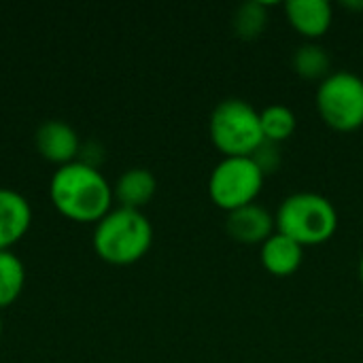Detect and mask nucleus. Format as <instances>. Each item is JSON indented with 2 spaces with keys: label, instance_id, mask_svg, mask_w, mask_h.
I'll return each mask as SVG.
<instances>
[{
  "label": "nucleus",
  "instance_id": "f257e3e1",
  "mask_svg": "<svg viewBox=\"0 0 363 363\" xmlns=\"http://www.w3.org/2000/svg\"><path fill=\"white\" fill-rule=\"evenodd\" d=\"M49 198L55 208L74 221H98L113 208V185L100 168L85 160L62 164L49 181Z\"/></svg>",
  "mask_w": 363,
  "mask_h": 363
},
{
  "label": "nucleus",
  "instance_id": "f03ea898",
  "mask_svg": "<svg viewBox=\"0 0 363 363\" xmlns=\"http://www.w3.org/2000/svg\"><path fill=\"white\" fill-rule=\"evenodd\" d=\"M91 242L104 262L117 266L134 264L151 249L153 225L143 211L117 204L96 221Z\"/></svg>",
  "mask_w": 363,
  "mask_h": 363
},
{
  "label": "nucleus",
  "instance_id": "7ed1b4c3",
  "mask_svg": "<svg viewBox=\"0 0 363 363\" xmlns=\"http://www.w3.org/2000/svg\"><path fill=\"white\" fill-rule=\"evenodd\" d=\"M277 232L300 247H321L338 232V211L334 202L315 191L287 196L274 213Z\"/></svg>",
  "mask_w": 363,
  "mask_h": 363
},
{
  "label": "nucleus",
  "instance_id": "20e7f679",
  "mask_svg": "<svg viewBox=\"0 0 363 363\" xmlns=\"http://www.w3.org/2000/svg\"><path fill=\"white\" fill-rule=\"evenodd\" d=\"M208 136L223 157H251L266 140L259 111L242 98H225L213 108Z\"/></svg>",
  "mask_w": 363,
  "mask_h": 363
},
{
  "label": "nucleus",
  "instance_id": "39448f33",
  "mask_svg": "<svg viewBox=\"0 0 363 363\" xmlns=\"http://www.w3.org/2000/svg\"><path fill=\"white\" fill-rule=\"evenodd\" d=\"M315 104L321 121L334 132H355L363 125V79L351 70H334L317 85Z\"/></svg>",
  "mask_w": 363,
  "mask_h": 363
},
{
  "label": "nucleus",
  "instance_id": "423d86ee",
  "mask_svg": "<svg viewBox=\"0 0 363 363\" xmlns=\"http://www.w3.org/2000/svg\"><path fill=\"white\" fill-rule=\"evenodd\" d=\"M264 172L251 157H221V162L211 170L208 196L213 204L228 215L255 204L264 189Z\"/></svg>",
  "mask_w": 363,
  "mask_h": 363
},
{
  "label": "nucleus",
  "instance_id": "0eeeda50",
  "mask_svg": "<svg viewBox=\"0 0 363 363\" xmlns=\"http://www.w3.org/2000/svg\"><path fill=\"white\" fill-rule=\"evenodd\" d=\"M225 232L238 245H249V247L259 245L262 247L277 232L274 215L257 202L242 206L238 211L228 213Z\"/></svg>",
  "mask_w": 363,
  "mask_h": 363
},
{
  "label": "nucleus",
  "instance_id": "6e6552de",
  "mask_svg": "<svg viewBox=\"0 0 363 363\" xmlns=\"http://www.w3.org/2000/svg\"><path fill=\"white\" fill-rule=\"evenodd\" d=\"M34 143L40 155L57 166L74 162L81 151V138L77 130L64 119H45L34 132Z\"/></svg>",
  "mask_w": 363,
  "mask_h": 363
},
{
  "label": "nucleus",
  "instance_id": "1a4fd4ad",
  "mask_svg": "<svg viewBox=\"0 0 363 363\" xmlns=\"http://www.w3.org/2000/svg\"><path fill=\"white\" fill-rule=\"evenodd\" d=\"M285 17L306 43H317L330 32L334 9L328 0H289L285 2Z\"/></svg>",
  "mask_w": 363,
  "mask_h": 363
},
{
  "label": "nucleus",
  "instance_id": "9d476101",
  "mask_svg": "<svg viewBox=\"0 0 363 363\" xmlns=\"http://www.w3.org/2000/svg\"><path fill=\"white\" fill-rule=\"evenodd\" d=\"M32 223V204L28 198L13 189L0 187V251L11 249Z\"/></svg>",
  "mask_w": 363,
  "mask_h": 363
},
{
  "label": "nucleus",
  "instance_id": "9b49d317",
  "mask_svg": "<svg viewBox=\"0 0 363 363\" xmlns=\"http://www.w3.org/2000/svg\"><path fill=\"white\" fill-rule=\"evenodd\" d=\"M259 262L268 274L279 277V279H287L300 270V266L304 262V247H300L291 238L274 232L259 247Z\"/></svg>",
  "mask_w": 363,
  "mask_h": 363
},
{
  "label": "nucleus",
  "instance_id": "f8f14e48",
  "mask_svg": "<svg viewBox=\"0 0 363 363\" xmlns=\"http://www.w3.org/2000/svg\"><path fill=\"white\" fill-rule=\"evenodd\" d=\"M155 191H157V179L149 168L143 166L123 170L117 183L113 185V196L119 202V206L138 208V211H143V206L151 202Z\"/></svg>",
  "mask_w": 363,
  "mask_h": 363
},
{
  "label": "nucleus",
  "instance_id": "ddd939ff",
  "mask_svg": "<svg viewBox=\"0 0 363 363\" xmlns=\"http://www.w3.org/2000/svg\"><path fill=\"white\" fill-rule=\"evenodd\" d=\"M291 68L300 79L317 81V83H321L323 79H328L334 72L332 70V55L319 43L300 45L291 55Z\"/></svg>",
  "mask_w": 363,
  "mask_h": 363
},
{
  "label": "nucleus",
  "instance_id": "4468645a",
  "mask_svg": "<svg viewBox=\"0 0 363 363\" xmlns=\"http://www.w3.org/2000/svg\"><path fill=\"white\" fill-rule=\"evenodd\" d=\"M259 121H262V132L264 138L268 143L274 145H283L285 140H289L298 128V117L296 113L285 106V104H270L259 113Z\"/></svg>",
  "mask_w": 363,
  "mask_h": 363
},
{
  "label": "nucleus",
  "instance_id": "2eb2a0df",
  "mask_svg": "<svg viewBox=\"0 0 363 363\" xmlns=\"http://www.w3.org/2000/svg\"><path fill=\"white\" fill-rule=\"evenodd\" d=\"M268 4L259 2V0H251V2H242L232 19L234 26V34L240 40H255L259 38L266 28H268Z\"/></svg>",
  "mask_w": 363,
  "mask_h": 363
},
{
  "label": "nucleus",
  "instance_id": "dca6fc26",
  "mask_svg": "<svg viewBox=\"0 0 363 363\" xmlns=\"http://www.w3.org/2000/svg\"><path fill=\"white\" fill-rule=\"evenodd\" d=\"M26 283V266L11 249L0 251V308L15 302Z\"/></svg>",
  "mask_w": 363,
  "mask_h": 363
},
{
  "label": "nucleus",
  "instance_id": "f3484780",
  "mask_svg": "<svg viewBox=\"0 0 363 363\" xmlns=\"http://www.w3.org/2000/svg\"><path fill=\"white\" fill-rule=\"evenodd\" d=\"M251 160L257 164V168L264 172V177H268V174H274V172L281 168V164H283L281 145H274V143H268V140H264V143L257 147V151L251 155Z\"/></svg>",
  "mask_w": 363,
  "mask_h": 363
},
{
  "label": "nucleus",
  "instance_id": "a211bd4d",
  "mask_svg": "<svg viewBox=\"0 0 363 363\" xmlns=\"http://www.w3.org/2000/svg\"><path fill=\"white\" fill-rule=\"evenodd\" d=\"M345 9H355V11H362L363 2H342Z\"/></svg>",
  "mask_w": 363,
  "mask_h": 363
},
{
  "label": "nucleus",
  "instance_id": "6ab92c4d",
  "mask_svg": "<svg viewBox=\"0 0 363 363\" xmlns=\"http://www.w3.org/2000/svg\"><path fill=\"white\" fill-rule=\"evenodd\" d=\"M357 272H359V281H362L363 285V253L362 257H359V268H357Z\"/></svg>",
  "mask_w": 363,
  "mask_h": 363
},
{
  "label": "nucleus",
  "instance_id": "aec40b11",
  "mask_svg": "<svg viewBox=\"0 0 363 363\" xmlns=\"http://www.w3.org/2000/svg\"><path fill=\"white\" fill-rule=\"evenodd\" d=\"M0 334H2V317H0Z\"/></svg>",
  "mask_w": 363,
  "mask_h": 363
},
{
  "label": "nucleus",
  "instance_id": "412c9836",
  "mask_svg": "<svg viewBox=\"0 0 363 363\" xmlns=\"http://www.w3.org/2000/svg\"><path fill=\"white\" fill-rule=\"evenodd\" d=\"M111 363H117V362H111Z\"/></svg>",
  "mask_w": 363,
  "mask_h": 363
}]
</instances>
